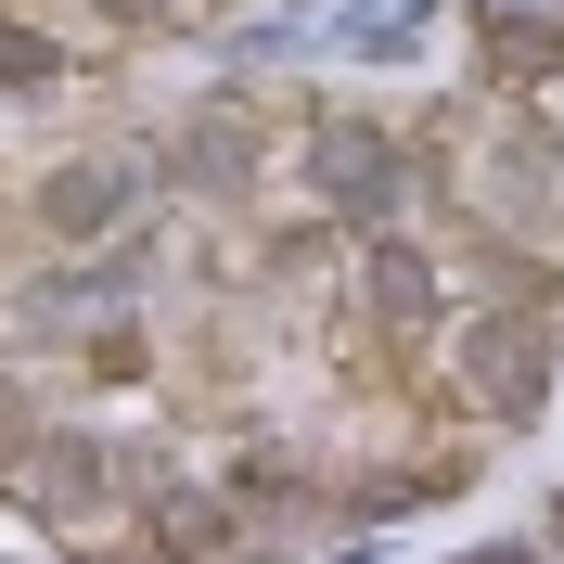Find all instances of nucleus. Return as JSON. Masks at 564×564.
Masks as SVG:
<instances>
[{
    "label": "nucleus",
    "instance_id": "1",
    "mask_svg": "<svg viewBox=\"0 0 564 564\" xmlns=\"http://www.w3.org/2000/svg\"><path fill=\"white\" fill-rule=\"evenodd\" d=\"M449 359H462V386H488V411H527V386L552 372V321H475Z\"/></svg>",
    "mask_w": 564,
    "mask_h": 564
}]
</instances>
